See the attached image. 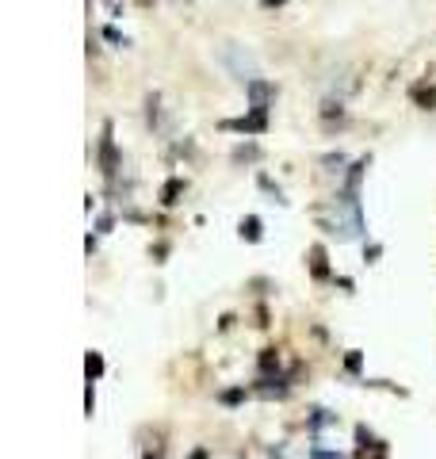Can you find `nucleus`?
Masks as SVG:
<instances>
[{"label":"nucleus","mask_w":436,"mask_h":459,"mask_svg":"<svg viewBox=\"0 0 436 459\" xmlns=\"http://www.w3.org/2000/svg\"><path fill=\"white\" fill-rule=\"evenodd\" d=\"M245 92H249L252 115H265V111H268V104H272V96H276V88H272L268 80H260V77H252L249 85H245Z\"/></svg>","instance_id":"obj_1"},{"label":"nucleus","mask_w":436,"mask_h":459,"mask_svg":"<svg viewBox=\"0 0 436 459\" xmlns=\"http://www.w3.org/2000/svg\"><path fill=\"white\" fill-rule=\"evenodd\" d=\"M100 165L111 176L115 172V146H111V127H104V138H100Z\"/></svg>","instance_id":"obj_2"},{"label":"nucleus","mask_w":436,"mask_h":459,"mask_svg":"<svg viewBox=\"0 0 436 459\" xmlns=\"http://www.w3.org/2000/svg\"><path fill=\"white\" fill-rule=\"evenodd\" d=\"M230 130H245V134H260V130L268 127L265 115H245V119H234V122H226Z\"/></svg>","instance_id":"obj_3"},{"label":"nucleus","mask_w":436,"mask_h":459,"mask_svg":"<svg viewBox=\"0 0 436 459\" xmlns=\"http://www.w3.org/2000/svg\"><path fill=\"white\" fill-rule=\"evenodd\" d=\"M85 367H88V383H96L100 375H104V356H100V352H88Z\"/></svg>","instance_id":"obj_4"},{"label":"nucleus","mask_w":436,"mask_h":459,"mask_svg":"<svg viewBox=\"0 0 436 459\" xmlns=\"http://www.w3.org/2000/svg\"><path fill=\"white\" fill-rule=\"evenodd\" d=\"M241 238H245V241H260V218H257V214H249V218L241 222Z\"/></svg>","instance_id":"obj_5"},{"label":"nucleus","mask_w":436,"mask_h":459,"mask_svg":"<svg viewBox=\"0 0 436 459\" xmlns=\"http://www.w3.org/2000/svg\"><path fill=\"white\" fill-rule=\"evenodd\" d=\"M310 257H314V260H310V264H314V275H318V280H326V275H329V272H326V249H321V245H314Z\"/></svg>","instance_id":"obj_6"},{"label":"nucleus","mask_w":436,"mask_h":459,"mask_svg":"<svg viewBox=\"0 0 436 459\" xmlns=\"http://www.w3.org/2000/svg\"><path fill=\"white\" fill-rule=\"evenodd\" d=\"M410 96H413V100H418V104H421V107H432V100H436V92H432V88H425V85H418V88H413V92H410Z\"/></svg>","instance_id":"obj_7"},{"label":"nucleus","mask_w":436,"mask_h":459,"mask_svg":"<svg viewBox=\"0 0 436 459\" xmlns=\"http://www.w3.org/2000/svg\"><path fill=\"white\" fill-rule=\"evenodd\" d=\"M180 188H184V184H180V180H169V184H165V191H161V203H176Z\"/></svg>","instance_id":"obj_8"},{"label":"nucleus","mask_w":436,"mask_h":459,"mask_svg":"<svg viewBox=\"0 0 436 459\" xmlns=\"http://www.w3.org/2000/svg\"><path fill=\"white\" fill-rule=\"evenodd\" d=\"M310 459H344V455L333 452V448H310Z\"/></svg>","instance_id":"obj_9"},{"label":"nucleus","mask_w":436,"mask_h":459,"mask_svg":"<svg viewBox=\"0 0 436 459\" xmlns=\"http://www.w3.org/2000/svg\"><path fill=\"white\" fill-rule=\"evenodd\" d=\"M104 35L111 38V43H123V46H127V38H123V35H119V31H115V27H107V31H104Z\"/></svg>","instance_id":"obj_10"},{"label":"nucleus","mask_w":436,"mask_h":459,"mask_svg":"<svg viewBox=\"0 0 436 459\" xmlns=\"http://www.w3.org/2000/svg\"><path fill=\"white\" fill-rule=\"evenodd\" d=\"M260 4H265V8H272V4H283V0H260Z\"/></svg>","instance_id":"obj_11"},{"label":"nucleus","mask_w":436,"mask_h":459,"mask_svg":"<svg viewBox=\"0 0 436 459\" xmlns=\"http://www.w3.org/2000/svg\"><path fill=\"white\" fill-rule=\"evenodd\" d=\"M146 459H157V455H154V452H146Z\"/></svg>","instance_id":"obj_12"},{"label":"nucleus","mask_w":436,"mask_h":459,"mask_svg":"<svg viewBox=\"0 0 436 459\" xmlns=\"http://www.w3.org/2000/svg\"><path fill=\"white\" fill-rule=\"evenodd\" d=\"M191 459H203V452H196V455H191Z\"/></svg>","instance_id":"obj_13"}]
</instances>
